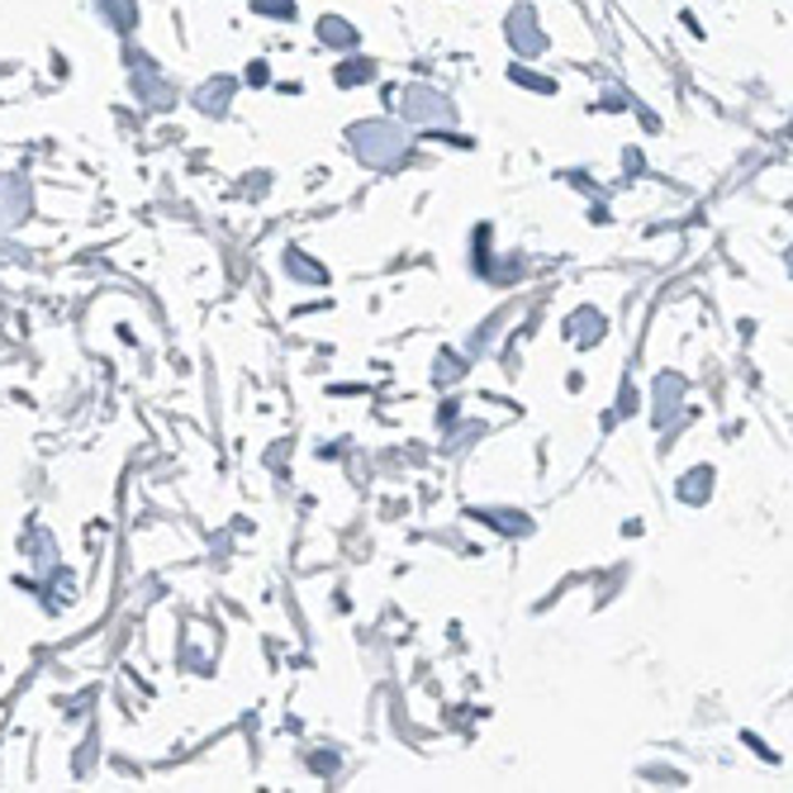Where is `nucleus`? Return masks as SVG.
Segmentation results:
<instances>
[{
  "mask_svg": "<svg viewBox=\"0 0 793 793\" xmlns=\"http://www.w3.org/2000/svg\"><path fill=\"white\" fill-rule=\"evenodd\" d=\"M352 148H357V157L367 167H394L404 157V148H409V138H404V129H394V124H385V119H376V124H357L352 129Z\"/></svg>",
  "mask_w": 793,
  "mask_h": 793,
  "instance_id": "obj_1",
  "label": "nucleus"
},
{
  "mask_svg": "<svg viewBox=\"0 0 793 793\" xmlns=\"http://www.w3.org/2000/svg\"><path fill=\"white\" fill-rule=\"evenodd\" d=\"M404 119L437 124V119H452V105L442 101L437 91H427V86H409V91H404Z\"/></svg>",
  "mask_w": 793,
  "mask_h": 793,
  "instance_id": "obj_2",
  "label": "nucleus"
},
{
  "mask_svg": "<svg viewBox=\"0 0 793 793\" xmlns=\"http://www.w3.org/2000/svg\"><path fill=\"white\" fill-rule=\"evenodd\" d=\"M29 214V190L20 181H0V229H14Z\"/></svg>",
  "mask_w": 793,
  "mask_h": 793,
  "instance_id": "obj_3",
  "label": "nucleus"
},
{
  "mask_svg": "<svg viewBox=\"0 0 793 793\" xmlns=\"http://www.w3.org/2000/svg\"><path fill=\"white\" fill-rule=\"evenodd\" d=\"M509 39H514V47H518L522 57H532V53H542V47H547V39L532 29V10L514 14V20H509Z\"/></svg>",
  "mask_w": 793,
  "mask_h": 793,
  "instance_id": "obj_4",
  "label": "nucleus"
},
{
  "mask_svg": "<svg viewBox=\"0 0 793 793\" xmlns=\"http://www.w3.org/2000/svg\"><path fill=\"white\" fill-rule=\"evenodd\" d=\"M656 394H660L656 419H660V423H670V414H679V394H685V380H679V376H660Z\"/></svg>",
  "mask_w": 793,
  "mask_h": 793,
  "instance_id": "obj_5",
  "label": "nucleus"
},
{
  "mask_svg": "<svg viewBox=\"0 0 793 793\" xmlns=\"http://www.w3.org/2000/svg\"><path fill=\"white\" fill-rule=\"evenodd\" d=\"M101 14L115 29H134L138 24V0H101Z\"/></svg>",
  "mask_w": 793,
  "mask_h": 793,
  "instance_id": "obj_6",
  "label": "nucleus"
},
{
  "mask_svg": "<svg viewBox=\"0 0 793 793\" xmlns=\"http://www.w3.org/2000/svg\"><path fill=\"white\" fill-rule=\"evenodd\" d=\"M599 332H604V314L580 309L575 319H570V338H575V342H590V338H599Z\"/></svg>",
  "mask_w": 793,
  "mask_h": 793,
  "instance_id": "obj_7",
  "label": "nucleus"
},
{
  "mask_svg": "<svg viewBox=\"0 0 793 793\" xmlns=\"http://www.w3.org/2000/svg\"><path fill=\"white\" fill-rule=\"evenodd\" d=\"M229 91H233V82L204 86V91H200V109H204V115H224V109H229Z\"/></svg>",
  "mask_w": 793,
  "mask_h": 793,
  "instance_id": "obj_8",
  "label": "nucleus"
},
{
  "mask_svg": "<svg viewBox=\"0 0 793 793\" xmlns=\"http://www.w3.org/2000/svg\"><path fill=\"white\" fill-rule=\"evenodd\" d=\"M319 34H324L328 43H352V39H357V29H347L342 20H324V29H319Z\"/></svg>",
  "mask_w": 793,
  "mask_h": 793,
  "instance_id": "obj_9",
  "label": "nucleus"
},
{
  "mask_svg": "<svg viewBox=\"0 0 793 793\" xmlns=\"http://www.w3.org/2000/svg\"><path fill=\"white\" fill-rule=\"evenodd\" d=\"M285 266H290L295 276H305V281H324V272H319V266H314V262H305V257H299V252H290V257H285Z\"/></svg>",
  "mask_w": 793,
  "mask_h": 793,
  "instance_id": "obj_10",
  "label": "nucleus"
},
{
  "mask_svg": "<svg viewBox=\"0 0 793 793\" xmlns=\"http://www.w3.org/2000/svg\"><path fill=\"white\" fill-rule=\"evenodd\" d=\"M371 76H376L371 62H357V67H342V72H338V82H342V86H352V82H371Z\"/></svg>",
  "mask_w": 793,
  "mask_h": 793,
  "instance_id": "obj_11",
  "label": "nucleus"
},
{
  "mask_svg": "<svg viewBox=\"0 0 793 793\" xmlns=\"http://www.w3.org/2000/svg\"><path fill=\"white\" fill-rule=\"evenodd\" d=\"M495 528H504V532H528V522H522V514H485Z\"/></svg>",
  "mask_w": 793,
  "mask_h": 793,
  "instance_id": "obj_12",
  "label": "nucleus"
},
{
  "mask_svg": "<svg viewBox=\"0 0 793 793\" xmlns=\"http://www.w3.org/2000/svg\"><path fill=\"white\" fill-rule=\"evenodd\" d=\"M704 480H708V470H694V475H685V485H679V495H685V499H704Z\"/></svg>",
  "mask_w": 793,
  "mask_h": 793,
  "instance_id": "obj_13",
  "label": "nucleus"
},
{
  "mask_svg": "<svg viewBox=\"0 0 793 793\" xmlns=\"http://www.w3.org/2000/svg\"><path fill=\"white\" fill-rule=\"evenodd\" d=\"M252 10H272V14H295V0H252Z\"/></svg>",
  "mask_w": 793,
  "mask_h": 793,
  "instance_id": "obj_14",
  "label": "nucleus"
}]
</instances>
